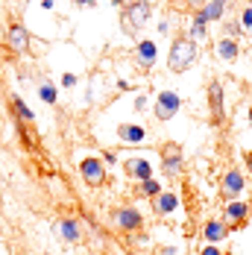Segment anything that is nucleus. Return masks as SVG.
<instances>
[{
	"label": "nucleus",
	"mask_w": 252,
	"mask_h": 255,
	"mask_svg": "<svg viewBox=\"0 0 252 255\" xmlns=\"http://www.w3.org/2000/svg\"><path fill=\"white\" fill-rule=\"evenodd\" d=\"M194 59H197V44H194V38H176L173 47H170V56H167V65H170V71L182 74L185 68H191Z\"/></svg>",
	"instance_id": "nucleus-1"
},
{
	"label": "nucleus",
	"mask_w": 252,
	"mask_h": 255,
	"mask_svg": "<svg viewBox=\"0 0 252 255\" xmlns=\"http://www.w3.org/2000/svg\"><path fill=\"white\" fill-rule=\"evenodd\" d=\"M147 18H150V3L147 0H135V3H129L124 12V24H126V32H135L138 26L147 24Z\"/></svg>",
	"instance_id": "nucleus-2"
},
{
	"label": "nucleus",
	"mask_w": 252,
	"mask_h": 255,
	"mask_svg": "<svg viewBox=\"0 0 252 255\" xmlns=\"http://www.w3.org/2000/svg\"><path fill=\"white\" fill-rule=\"evenodd\" d=\"M179 106H182V103H179L176 91H161V94H158V103H155V118H158V121H170L179 112Z\"/></svg>",
	"instance_id": "nucleus-3"
},
{
	"label": "nucleus",
	"mask_w": 252,
	"mask_h": 255,
	"mask_svg": "<svg viewBox=\"0 0 252 255\" xmlns=\"http://www.w3.org/2000/svg\"><path fill=\"white\" fill-rule=\"evenodd\" d=\"M79 173H82V179H85L88 185H100L103 179H106V170H103L100 158H85V161L79 164Z\"/></svg>",
	"instance_id": "nucleus-4"
},
{
	"label": "nucleus",
	"mask_w": 252,
	"mask_h": 255,
	"mask_svg": "<svg viewBox=\"0 0 252 255\" xmlns=\"http://www.w3.org/2000/svg\"><path fill=\"white\" fill-rule=\"evenodd\" d=\"M241 191H244V173L238 167H232V170H226V176H223V197L238 200Z\"/></svg>",
	"instance_id": "nucleus-5"
},
{
	"label": "nucleus",
	"mask_w": 252,
	"mask_h": 255,
	"mask_svg": "<svg viewBox=\"0 0 252 255\" xmlns=\"http://www.w3.org/2000/svg\"><path fill=\"white\" fill-rule=\"evenodd\" d=\"M208 106H211L214 124H223V85L220 82H211L208 85Z\"/></svg>",
	"instance_id": "nucleus-6"
},
{
	"label": "nucleus",
	"mask_w": 252,
	"mask_h": 255,
	"mask_svg": "<svg viewBox=\"0 0 252 255\" xmlns=\"http://www.w3.org/2000/svg\"><path fill=\"white\" fill-rule=\"evenodd\" d=\"M6 41H9V47L15 53H21L29 47V32H26V26L21 24H12L9 26V32H6Z\"/></svg>",
	"instance_id": "nucleus-7"
},
{
	"label": "nucleus",
	"mask_w": 252,
	"mask_h": 255,
	"mask_svg": "<svg viewBox=\"0 0 252 255\" xmlns=\"http://www.w3.org/2000/svg\"><path fill=\"white\" fill-rule=\"evenodd\" d=\"M161 158H164V173H167V176H176L179 167H182V153H179V147H164V150H161Z\"/></svg>",
	"instance_id": "nucleus-8"
},
{
	"label": "nucleus",
	"mask_w": 252,
	"mask_h": 255,
	"mask_svg": "<svg viewBox=\"0 0 252 255\" xmlns=\"http://www.w3.org/2000/svg\"><path fill=\"white\" fill-rule=\"evenodd\" d=\"M176 205H179L176 194H155L152 197V211L155 214H170V211H176Z\"/></svg>",
	"instance_id": "nucleus-9"
},
{
	"label": "nucleus",
	"mask_w": 252,
	"mask_h": 255,
	"mask_svg": "<svg viewBox=\"0 0 252 255\" xmlns=\"http://www.w3.org/2000/svg\"><path fill=\"white\" fill-rule=\"evenodd\" d=\"M126 173L144 182V179H150L152 167H150V161H147V158H129V161H126Z\"/></svg>",
	"instance_id": "nucleus-10"
},
{
	"label": "nucleus",
	"mask_w": 252,
	"mask_h": 255,
	"mask_svg": "<svg viewBox=\"0 0 252 255\" xmlns=\"http://www.w3.org/2000/svg\"><path fill=\"white\" fill-rule=\"evenodd\" d=\"M247 211H250V208H247L244 203L232 200V203L226 205V223H229V226H241V223L247 220Z\"/></svg>",
	"instance_id": "nucleus-11"
},
{
	"label": "nucleus",
	"mask_w": 252,
	"mask_h": 255,
	"mask_svg": "<svg viewBox=\"0 0 252 255\" xmlns=\"http://www.w3.org/2000/svg\"><path fill=\"white\" fill-rule=\"evenodd\" d=\"M144 138H147V132L138 124H124L121 127V141H126V144H144Z\"/></svg>",
	"instance_id": "nucleus-12"
},
{
	"label": "nucleus",
	"mask_w": 252,
	"mask_h": 255,
	"mask_svg": "<svg viewBox=\"0 0 252 255\" xmlns=\"http://www.w3.org/2000/svg\"><path fill=\"white\" fill-rule=\"evenodd\" d=\"M118 226H121V229H138V226H141V214H138V211H135V208H121V211H118Z\"/></svg>",
	"instance_id": "nucleus-13"
},
{
	"label": "nucleus",
	"mask_w": 252,
	"mask_h": 255,
	"mask_svg": "<svg viewBox=\"0 0 252 255\" xmlns=\"http://www.w3.org/2000/svg\"><path fill=\"white\" fill-rule=\"evenodd\" d=\"M56 232L62 235V241H71V244L79 241V223H76V220H59Z\"/></svg>",
	"instance_id": "nucleus-14"
},
{
	"label": "nucleus",
	"mask_w": 252,
	"mask_h": 255,
	"mask_svg": "<svg viewBox=\"0 0 252 255\" xmlns=\"http://www.w3.org/2000/svg\"><path fill=\"white\" fill-rule=\"evenodd\" d=\"M226 223H217V220H211V223H205V232H202V235H205V241H208V244H217V241H223V238H226Z\"/></svg>",
	"instance_id": "nucleus-15"
},
{
	"label": "nucleus",
	"mask_w": 252,
	"mask_h": 255,
	"mask_svg": "<svg viewBox=\"0 0 252 255\" xmlns=\"http://www.w3.org/2000/svg\"><path fill=\"white\" fill-rule=\"evenodd\" d=\"M138 59H141L144 68H152V62H155V44L152 41H138Z\"/></svg>",
	"instance_id": "nucleus-16"
},
{
	"label": "nucleus",
	"mask_w": 252,
	"mask_h": 255,
	"mask_svg": "<svg viewBox=\"0 0 252 255\" xmlns=\"http://www.w3.org/2000/svg\"><path fill=\"white\" fill-rule=\"evenodd\" d=\"M223 9H226V0H208L205 9H202V18L205 21H217L223 15Z\"/></svg>",
	"instance_id": "nucleus-17"
},
{
	"label": "nucleus",
	"mask_w": 252,
	"mask_h": 255,
	"mask_svg": "<svg viewBox=\"0 0 252 255\" xmlns=\"http://www.w3.org/2000/svg\"><path fill=\"white\" fill-rule=\"evenodd\" d=\"M217 53H220L223 59H238L241 47H238V41H232V38H223V41L217 44Z\"/></svg>",
	"instance_id": "nucleus-18"
},
{
	"label": "nucleus",
	"mask_w": 252,
	"mask_h": 255,
	"mask_svg": "<svg viewBox=\"0 0 252 255\" xmlns=\"http://www.w3.org/2000/svg\"><path fill=\"white\" fill-rule=\"evenodd\" d=\"M12 109L18 112V118H21L24 124H32V121H35V115H32V109H29V106H26V103L21 100V97H15V100H12Z\"/></svg>",
	"instance_id": "nucleus-19"
},
{
	"label": "nucleus",
	"mask_w": 252,
	"mask_h": 255,
	"mask_svg": "<svg viewBox=\"0 0 252 255\" xmlns=\"http://www.w3.org/2000/svg\"><path fill=\"white\" fill-rule=\"evenodd\" d=\"M38 97H41V100L44 103H56V97H59V94H56V88H53L50 82H41V85H38Z\"/></svg>",
	"instance_id": "nucleus-20"
},
{
	"label": "nucleus",
	"mask_w": 252,
	"mask_h": 255,
	"mask_svg": "<svg viewBox=\"0 0 252 255\" xmlns=\"http://www.w3.org/2000/svg\"><path fill=\"white\" fill-rule=\"evenodd\" d=\"M141 191H144L147 197H155V194H161V185H158L155 179H144V182H141Z\"/></svg>",
	"instance_id": "nucleus-21"
},
{
	"label": "nucleus",
	"mask_w": 252,
	"mask_h": 255,
	"mask_svg": "<svg viewBox=\"0 0 252 255\" xmlns=\"http://www.w3.org/2000/svg\"><path fill=\"white\" fill-rule=\"evenodd\" d=\"M205 24H208V21L202 18V12H200V15L194 18V35H205Z\"/></svg>",
	"instance_id": "nucleus-22"
},
{
	"label": "nucleus",
	"mask_w": 252,
	"mask_h": 255,
	"mask_svg": "<svg viewBox=\"0 0 252 255\" xmlns=\"http://www.w3.org/2000/svg\"><path fill=\"white\" fill-rule=\"evenodd\" d=\"M62 85H68V88L76 85V77H74V74H65V77H62Z\"/></svg>",
	"instance_id": "nucleus-23"
},
{
	"label": "nucleus",
	"mask_w": 252,
	"mask_h": 255,
	"mask_svg": "<svg viewBox=\"0 0 252 255\" xmlns=\"http://www.w3.org/2000/svg\"><path fill=\"white\" fill-rule=\"evenodd\" d=\"M244 26H252V6L244 12Z\"/></svg>",
	"instance_id": "nucleus-24"
},
{
	"label": "nucleus",
	"mask_w": 252,
	"mask_h": 255,
	"mask_svg": "<svg viewBox=\"0 0 252 255\" xmlns=\"http://www.w3.org/2000/svg\"><path fill=\"white\" fill-rule=\"evenodd\" d=\"M226 32H229V35H241V26H238V24H229Z\"/></svg>",
	"instance_id": "nucleus-25"
},
{
	"label": "nucleus",
	"mask_w": 252,
	"mask_h": 255,
	"mask_svg": "<svg viewBox=\"0 0 252 255\" xmlns=\"http://www.w3.org/2000/svg\"><path fill=\"white\" fill-rule=\"evenodd\" d=\"M202 255H220V250H217V247L211 244V247H205V250H202Z\"/></svg>",
	"instance_id": "nucleus-26"
},
{
	"label": "nucleus",
	"mask_w": 252,
	"mask_h": 255,
	"mask_svg": "<svg viewBox=\"0 0 252 255\" xmlns=\"http://www.w3.org/2000/svg\"><path fill=\"white\" fill-rule=\"evenodd\" d=\"M76 3H79V6H91L94 0H76Z\"/></svg>",
	"instance_id": "nucleus-27"
},
{
	"label": "nucleus",
	"mask_w": 252,
	"mask_h": 255,
	"mask_svg": "<svg viewBox=\"0 0 252 255\" xmlns=\"http://www.w3.org/2000/svg\"><path fill=\"white\" fill-rule=\"evenodd\" d=\"M247 164H250V173H252V153L247 155Z\"/></svg>",
	"instance_id": "nucleus-28"
},
{
	"label": "nucleus",
	"mask_w": 252,
	"mask_h": 255,
	"mask_svg": "<svg viewBox=\"0 0 252 255\" xmlns=\"http://www.w3.org/2000/svg\"><path fill=\"white\" fill-rule=\"evenodd\" d=\"M250 124H252V109H250Z\"/></svg>",
	"instance_id": "nucleus-29"
},
{
	"label": "nucleus",
	"mask_w": 252,
	"mask_h": 255,
	"mask_svg": "<svg viewBox=\"0 0 252 255\" xmlns=\"http://www.w3.org/2000/svg\"><path fill=\"white\" fill-rule=\"evenodd\" d=\"M191 3H202V0H191Z\"/></svg>",
	"instance_id": "nucleus-30"
}]
</instances>
